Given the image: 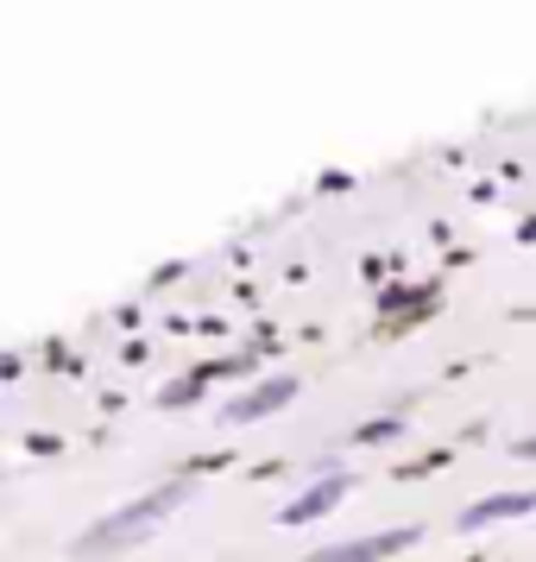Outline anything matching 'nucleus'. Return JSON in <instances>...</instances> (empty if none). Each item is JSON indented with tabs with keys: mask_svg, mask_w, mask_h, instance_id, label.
Here are the masks:
<instances>
[{
	"mask_svg": "<svg viewBox=\"0 0 536 562\" xmlns=\"http://www.w3.org/2000/svg\"><path fill=\"white\" fill-rule=\"evenodd\" d=\"M284 398H297V380H265L259 392L233 398V405H228V424H253V417H265V411H278Z\"/></svg>",
	"mask_w": 536,
	"mask_h": 562,
	"instance_id": "39448f33",
	"label": "nucleus"
},
{
	"mask_svg": "<svg viewBox=\"0 0 536 562\" xmlns=\"http://www.w3.org/2000/svg\"><path fill=\"white\" fill-rule=\"evenodd\" d=\"M385 436H398V417H373V424H366L354 442H385Z\"/></svg>",
	"mask_w": 536,
	"mask_h": 562,
	"instance_id": "423d86ee",
	"label": "nucleus"
},
{
	"mask_svg": "<svg viewBox=\"0 0 536 562\" xmlns=\"http://www.w3.org/2000/svg\"><path fill=\"white\" fill-rule=\"evenodd\" d=\"M183 499H190V481H164L158 493H146V499H133V506L107 512L102 525H95V531L77 543V550H82V557H95V550H121V543H139V537L158 531V525H164V518L183 506Z\"/></svg>",
	"mask_w": 536,
	"mask_h": 562,
	"instance_id": "f257e3e1",
	"label": "nucleus"
},
{
	"mask_svg": "<svg viewBox=\"0 0 536 562\" xmlns=\"http://www.w3.org/2000/svg\"><path fill=\"white\" fill-rule=\"evenodd\" d=\"M517 456H536V436H524V442H517Z\"/></svg>",
	"mask_w": 536,
	"mask_h": 562,
	"instance_id": "0eeeda50",
	"label": "nucleus"
},
{
	"mask_svg": "<svg viewBox=\"0 0 536 562\" xmlns=\"http://www.w3.org/2000/svg\"><path fill=\"white\" fill-rule=\"evenodd\" d=\"M347 474H322V481L309 486V493H297V499H290V506L278 512V525H309V518H322V512H334L341 506V499H347Z\"/></svg>",
	"mask_w": 536,
	"mask_h": 562,
	"instance_id": "20e7f679",
	"label": "nucleus"
},
{
	"mask_svg": "<svg viewBox=\"0 0 536 562\" xmlns=\"http://www.w3.org/2000/svg\"><path fill=\"white\" fill-rule=\"evenodd\" d=\"M524 512H536V493H486V499H474V506L455 518V531H492V525H505V518H524Z\"/></svg>",
	"mask_w": 536,
	"mask_h": 562,
	"instance_id": "7ed1b4c3",
	"label": "nucleus"
},
{
	"mask_svg": "<svg viewBox=\"0 0 536 562\" xmlns=\"http://www.w3.org/2000/svg\"><path fill=\"white\" fill-rule=\"evenodd\" d=\"M417 525H391V531L379 537H347V543H329V550H316L309 562H385V557H398V550H410L417 543Z\"/></svg>",
	"mask_w": 536,
	"mask_h": 562,
	"instance_id": "f03ea898",
	"label": "nucleus"
}]
</instances>
